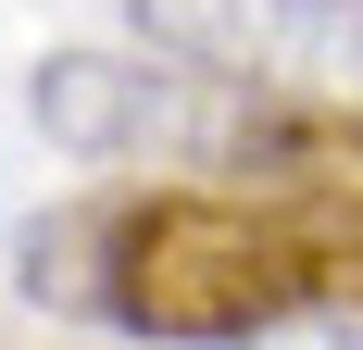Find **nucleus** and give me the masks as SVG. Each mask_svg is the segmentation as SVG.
<instances>
[{
  "label": "nucleus",
  "instance_id": "f257e3e1",
  "mask_svg": "<svg viewBox=\"0 0 363 350\" xmlns=\"http://www.w3.org/2000/svg\"><path fill=\"white\" fill-rule=\"evenodd\" d=\"M38 138L75 150V163H150V175H238L263 138H276V113L289 88H251V75H201L176 50H50L26 88Z\"/></svg>",
  "mask_w": 363,
  "mask_h": 350
},
{
  "label": "nucleus",
  "instance_id": "f03ea898",
  "mask_svg": "<svg viewBox=\"0 0 363 350\" xmlns=\"http://www.w3.org/2000/svg\"><path fill=\"white\" fill-rule=\"evenodd\" d=\"M238 350H363V325L351 313H301V325H263V338H238Z\"/></svg>",
  "mask_w": 363,
  "mask_h": 350
}]
</instances>
